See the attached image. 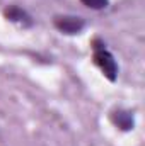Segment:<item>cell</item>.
Segmentation results:
<instances>
[{
  "mask_svg": "<svg viewBox=\"0 0 145 146\" xmlns=\"http://www.w3.org/2000/svg\"><path fill=\"white\" fill-rule=\"evenodd\" d=\"M91 44H92V61H94V65L101 70V73L109 82H116L119 68H118V63H116L113 53L106 48V44L99 37H96Z\"/></svg>",
  "mask_w": 145,
  "mask_h": 146,
  "instance_id": "6da1fadb",
  "label": "cell"
},
{
  "mask_svg": "<svg viewBox=\"0 0 145 146\" xmlns=\"http://www.w3.org/2000/svg\"><path fill=\"white\" fill-rule=\"evenodd\" d=\"M53 26L62 34L75 36L85 29V21H84V17H79V15H55Z\"/></svg>",
  "mask_w": 145,
  "mask_h": 146,
  "instance_id": "7a4b0ae2",
  "label": "cell"
},
{
  "mask_svg": "<svg viewBox=\"0 0 145 146\" xmlns=\"http://www.w3.org/2000/svg\"><path fill=\"white\" fill-rule=\"evenodd\" d=\"M3 17L9 22L19 26L22 29H28V27H33L34 26V19L31 17V14L26 9L19 7V5H7L3 9Z\"/></svg>",
  "mask_w": 145,
  "mask_h": 146,
  "instance_id": "3957f363",
  "label": "cell"
},
{
  "mask_svg": "<svg viewBox=\"0 0 145 146\" xmlns=\"http://www.w3.org/2000/svg\"><path fill=\"white\" fill-rule=\"evenodd\" d=\"M109 121L121 131H130L135 127V117L133 112L126 109H114L109 114Z\"/></svg>",
  "mask_w": 145,
  "mask_h": 146,
  "instance_id": "277c9868",
  "label": "cell"
},
{
  "mask_svg": "<svg viewBox=\"0 0 145 146\" xmlns=\"http://www.w3.org/2000/svg\"><path fill=\"white\" fill-rule=\"evenodd\" d=\"M80 2L92 10H103L109 7V0H80Z\"/></svg>",
  "mask_w": 145,
  "mask_h": 146,
  "instance_id": "5b68a950",
  "label": "cell"
}]
</instances>
